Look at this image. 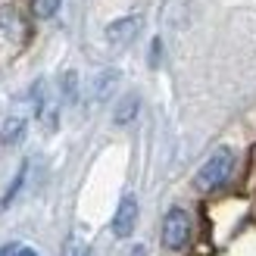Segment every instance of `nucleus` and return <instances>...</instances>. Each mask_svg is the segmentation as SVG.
<instances>
[{"label":"nucleus","mask_w":256,"mask_h":256,"mask_svg":"<svg viewBox=\"0 0 256 256\" xmlns=\"http://www.w3.org/2000/svg\"><path fill=\"white\" fill-rule=\"evenodd\" d=\"M234 172V153L232 147H216V153L200 166V172L194 175V188L203 190V194H210V190L222 188L228 178Z\"/></svg>","instance_id":"f257e3e1"},{"label":"nucleus","mask_w":256,"mask_h":256,"mask_svg":"<svg viewBox=\"0 0 256 256\" xmlns=\"http://www.w3.org/2000/svg\"><path fill=\"white\" fill-rule=\"evenodd\" d=\"M190 240V216L182 206H172L162 219V244L166 250H184Z\"/></svg>","instance_id":"f03ea898"},{"label":"nucleus","mask_w":256,"mask_h":256,"mask_svg":"<svg viewBox=\"0 0 256 256\" xmlns=\"http://www.w3.org/2000/svg\"><path fill=\"white\" fill-rule=\"evenodd\" d=\"M134 225H138V200H134V194H125L116 206V216H112V234L125 240L134 234Z\"/></svg>","instance_id":"7ed1b4c3"},{"label":"nucleus","mask_w":256,"mask_h":256,"mask_svg":"<svg viewBox=\"0 0 256 256\" xmlns=\"http://www.w3.org/2000/svg\"><path fill=\"white\" fill-rule=\"evenodd\" d=\"M138 32H140V19L138 16H122V19L106 25V41L122 47V44H132L138 38Z\"/></svg>","instance_id":"20e7f679"},{"label":"nucleus","mask_w":256,"mask_h":256,"mask_svg":"<svg viewBox=\"0 0 256 256\" xmlns=\"http://www.w3.org/2000/svg\"><path fill=\"white\" fill-rule=\"evenodd\" d=\"M22 134H25V119L22 116H10L4 122V128H0V140H4V144H19Z\"/></svg>","instance_id":"39448f33"},{"label":"nucleus","mask_w":256,"mask_h":256,"mask_svg":"<svg viewBox=\"0 0 256 256\" xmlns=\"http://www.w3.org/2000/svg\"><path fill=\"white\" fill-rule=\"evenodd\" d=\"M0 28H4L10 38H16V34H22V32H25V28H22L19 12L12 10V6H4V10H0Z\"/></svg>","instance_id":"423d86ee"},{"label":"nucleus","mask_w":256,"mask_h":256,"mask_svg":"<svg viewBox=\"0 0 256 256\" xmlns=\"http://www.w3.org/2000/svg\"><path fill=\"white\" fill-rule=\"evenodd\" d=\"M134 116H138V97H134V94H128L122 104L116 106V125H128Z\"/></svg>","instance_id":"0eeeda50"},{"label":"nucleus","mask_w":256,"mask_h":256,"mask_svg":"<svg viewBox=\"0 0 256 256\" xmlns=\"http://www.w3.org/2000/svg\"><path fill=\"white\" fill-rule=\"evenodd\" d=\"M62 256H91V247H88L78 234H69L66 244H62Z\"/></svg>","instance_id":"6e6552de"},{"label":"nucleus","mask_w":256,"mask_h":256,"mask_svg":"<svg viewBox=\"0 0 256 256\" xmlns=\"http://www.w3.org/2000/svg\"><path fill=\"white\" fill-rule=\"evenodd\" d=\"M62 0H32V12H34V19H50L54 12L60 10Z\"/></svg>","instance_id":"1a4fd4ad"},{"label":"nucleus","mask_w":256,"mask_h":256,"mask_svg":"<svg viewBox=\"0 0 256 256\" xmlns=\"http://www.w3.org/2000/svg\"><path fill=\"white\" fill-rule=\"evenodd\" d=\"M10 256H38L32 247H16V244H12V250H10Z\"/></svg>","instance_id":"9d476101"},{"label":"nucleus","mask_w":256,"mask_h":256,"mask_svg":"<svg viewBox=\"0 0 256 256\" xmlns=\"http://www.w3.org/2000/svg\"><path fill=\"white\" fill-rule=\"evenodd\" d=\"M10 250H12V247H0V256H10Z\"/></svg>","instance_id":"9b49d317"}]
</instances>
